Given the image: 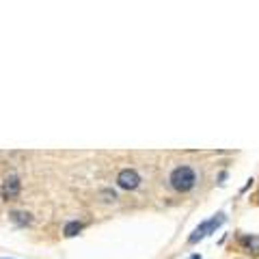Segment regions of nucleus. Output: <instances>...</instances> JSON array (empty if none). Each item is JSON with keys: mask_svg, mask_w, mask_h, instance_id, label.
I'll list each match as a JSON object with an SVG mask.
<instances>
[{"mask_svg": "<svg viewBox=\"0 0 259 259\" xmlns=\"http://www.w3.org/2000/svg\"><path fill=\"white\" fill-rule=\"evenodd\" d=\"M82 229V222H78V221H72V222H67L63 229V233H65V238H74V236H78V231Z\"/></svg>", "mask_w": 259, "mask_h": 259, "instance_id": "6", "label": "nucleus"}, {"mask_svg": "<svg viewBox=\"0 0 259 259\" xmlns=\"http://www.w3.org/2000/svg\"><path fill=\"white\" fill-rule=\"evenodd\" d=\"M188 259H201V255H199V253H194V255H190Z\"/></svg>", "mask_w": 259, "mask_h": 259, "instance_id": "9", "label": "nucleus"}, {"mask_svg": "<svg viewBox=\"0 0 259 259\" xmlns=\"http://www.w3.org/2000/svg\"><path fill=\"white\" fill-rule=\"evenodd\" d=\"M168 182H171V188L177 192H190L194 186H197V173H194L192 166H175L168 175Z\"/></svg>", "mask_w": 259, "mask_h": 259, "instance_id": "1", "label": "nucleus"}, {"mask_svg": "<svg viewBox=\"0 0 259 259\" xmlns=\"http://www.w3.org/2000/svg\"><path fill=\"white\" fill-rule=\"evenodd\" d=\"M257 199H259V197H257Z\"/></svg>", "mask_w": 259, "mask_h": 259, "instance_id": "10", "label": "nucleus"}, {"mask_svg": "<svg viewBox=\"0 0 259 259\" xmlns=\"http://www.w3.org/2000/svg\"><path fill=\"white\" fill-rule=\"evenodd\" d=\"M102 197H106L104 201H114V199H117V194H114L112 190H102Z\"/></svg>", "mask_w": 259, "mask_h": 259, "instance_id": "8", "label": "nucleus"}, {"mask_svg": "<svg viewBox=\"0 0 259 259\" xmlns=\"http://www.w3.org/2000/svg\"><path fill=\"white\" fill-rule=\"evenodd\" d=\"M225 221H227V216L221 212V214H216V216H212L210 221L201 222V225H199L197 229H194V233H192V236L188 238V244H197L199 240H203V238H205V236H210V233H214V231H216V229L221 227Z\"/></svg>", "mask_w": 259, "mask_h": 259, "instance_id": "2", "label": "nucleus"}, {"mask_svg": "<svg viewBox=\"0 0 259 259\" xmlns=\"http://www.w3.org/2000/svg\"><path fill=\"white\" fill-rule=\"evenodd\" d=\"M117 184L121 188H126V190H136V188L141 186V175H138L134 168H123L117 175Z\"/></svg>", "mask_w": 259, "mask_h": 259, "instance_id": "3", "label": "nucleus"}, {"mask_svg": "<svg viewBox=\"0 0 259 259\" xmlns=\"http://www.w3.org/2000/svg\"><path fill=\"white\" fill-rule=\"evenodd\" d=\"M19 190H22V182L16 177V175H9L7 179H4L2 184H0V194H2V199H16Z\"/></svg>", "mask_w": 259, "mask_h": 259, "instance_id": "4", "label": "nucleus"}, {"mask_svg": "<svg viewBox=\"0 0 259 259\" xmlns=\"http://www.w3.org/2000/svg\"><path fill=\"white\" fill-rule=\"evenodd\" d=\"M11 221L16 222V225H31V214L26 212H11Z\"/></svg>", "mask_w": 259, "mask_h": 259, "instance_id": "7", "label": "nucleus"}, {"mask_svg": "<svg viewBox=\"0 0 259 259\" xmlns=\"http://www.w3.org/2000/svg\"><path fill=\"white\" fill-rule=\"evenodd\" d=\"M238 242H240V246H242L246 253H251V255H259V236L246 233V236H240V238H238Z\"/></svg>", "mask_w": 259, "mask_h": 259, "instance_id": "5", "label": "nucleus"}]
</instances>
